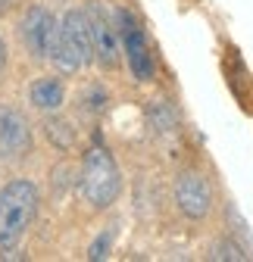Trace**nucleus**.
Returning a JSON list of instances; mask_svg holds the SVG:
<instances>
[{"mask_svg":"<svg viewBox=\"0 0 253 262\" xmlns=\"http://www.w3.org/2000/svg\"><path fill=\"white\" fill-rule=\"evenodd\" d=\"M75 187H78V196L81 203L91 209V212H107L116 206V200L122 196V169L116 156L100 144L94 141L85 156H81V169H78V178H75Z\"/></svg>","mask_w":253,"mask_h":262,"instance_id":"f257e3e1","label":"nucleus"},{"mask_svg":"<svg viewBox=\"0 0 253 262\" xmlns=\"http://www.w3.org/2000/svg\"><path fill=\"white\" fill-rule=\"evenodd\" d=\"M169 196H172V209L178 212V219L184 225H194V228L209 225L216 209H219L213 175L203 166H197V162H184L172 175Z\"/></svg>","mask_w":253,"mask_h":262,"instance_id":"f03ea898","label":"nucleus"},{"mask_svg":"<svg viewBox=\"0 0 253 262\" xmlns=\"http://www.w3.org/2000/svg\"><path fill=\"white\" fill-rule=\"evenodd\" d=\"M41 209V190L31 178H10L0 187V253H13Z\"/></svg>","mask_w":253,"mask_h":262,"instance_id":"7ed1b4c3","label":"nucleus"},{"mask_svg":"<svg viewBox=\"0 0 253 262\" xmlns=\"http://www.w3.org/2000/svg\"><path fill=\"white\" fill-rule=\"evenodd\" d=\"M59 75H75L94 62V47H91V22L85 7H69L56 19V38L50 47L47 59Z\"/></svg>","mask_w":253,"mask_h":262,"instance_id":"20e7f679","label":"nucleus"},{"mask_svg":"<svg viewBox=\"0 0 253 262\" xmlns=\"http://www.w3.org/2000/svg\"><path fill=\"white\" fill-rule=\"evenodd\" d=\"M116 16V25H119V38H122V59L129 66V72L138 84H150L156 81V59H153V50H150V41L144 35L141 22L125 10H113Z\"/></svg>","mask_w":253,"mask_h":262,"instance_id":"39448f33","label":"nucleus"},{"mask_svg":"<svg viewBox=\"0 0 253 262\" xmlns=\"http://www.w3.org/2000/svg\"><path fill=\"white\" fill-rule=\"evenodd\" d=\"M56 38V16L47 4H25L19 16V44L31 62H47Z\"/></svg>","mask_w":253,"mask_h":262,"instance_id":"423d86ee","label":"nucleus"},{"mask_svg":"<svg viewBox=\"0 0 253 262\" xmlns=\"http://www.w3.org/2000/svg\"><path fill=\"white\" fill-rule=\"evenodd\" d=\"M88 22H91V47H94V62L103 72H116L122 62V38L116 16L100 4V0H88Z\"/></svg>","mask_w":253,"mask_h":262,"instance_id":"0eeeda50","label":"nucleus"},{"mask_svg":"<svg viewBox=\"0 0 253 262\" xmlns=\"http://www.w3.org/2000/svg\"><path fill=\"white\" fill-rule=\"evenodd\" d=\"M35 153V128L16 103H0V162L22 166Z\"/></svg>","mask_w":253,"mask_h":262,"instance_id":"6e6552de","label":"nucleus"},{"mask_svg":"<svg viewBox=\"0 0 253 262\" xmlns=\"http://www.w3.org/2000/svg\"><path fill=\"white\" fill-rule=\"evenodd\" d=\"M28 103L35 106L38 113L50 116V113H59L66 106V84H62V75L53 72V75H38L35 81L28 84Z\"/></svg>","mask_w":253,"mask_h":262,"instance_id":"1a4fd4ad","label":"nucleus"},{"mask_svg":"<svg viewBox=\"0 0 253 262\" xmlns=\"http://www.w3.org/2000/svg\"><path fill=\"white\" fill-rule=\"evenodd\" d=\"M147 122L153 128V135H160V138H172L181 128V119H178V110L172 100H153L147 110Z\"/></svg>","mask_w":253,"mask_h":262,"instance_id":"9d476101","label":"nucleus"},{"mask_svg":"<svg viewBox=\"0 0 253 262\" xmlns=\"http://www.w3.org/2000/svg\"><path fill=\"white\" fill-rule=\"evenodd\" d=\"M44 135H47V141H50L59 153H69V150L75 147V141H78L75 125H72V122H66L59 113H50V116L44 119Z\"/></svg>","mask_w":253,"mask_h":262,"instance_id":"9b49d317","label":"nucleus"},{"mask_svg":"<svg viewBox=\"0 0 253 262\" xmlns=\"http://www.w3.org/2000/svg\"><path fill=\"white\" fill-rule=\"evenodd\" d=\"M206 259L241 262V259H250V247H244L235 234H219V237L209 241V247H206Z\"/></svg>","mask_w":253,"mask_h":262,"instance_id":"f8f14e48","label":"nucleus"},{"mask_svg":"<svg viewBox=\"0 0 253 262\" xmlns=\"http://www.w3.org/2000/svg\"><path fill=\"white\" fill-rule=\"evenodd\" d=\"M113 241H116V228H107L100 231V237L88 247V259H107L113 253Z\"/></svg>","mask_w":253,"mask_h":262,"instance_id":"ddd939ff","label":"nucleus"},{"mask_svg":"<svg viewBox=\"0 0 253 262\" xmlns=\"http://www.w3.org/2000/svg\"><path fill=\"white\" fill-rule=\"evenodd\" d=\"M7 72H10V47H7L4 35H0V81L7 78Z\"/></svg>","mask_w":253,"mask_h":262,"instance_id":"4468645a","label":"nucleus"},{"mask_svg":"<svg viewBox=\"0 0 253 262\" xmlns=\"http://www.w3.org/2000/svg\"><path fill=\"white\" fill-rule=\"evenodd\" d=\"M22 7H25V0H0V16H10Z\"/></svg>","mask_w":253,"mask_h":262,"instance_id":"2eb2a0df","label":"nucleus"},{"mask_svg":"<svg viewBox=\"0 0 253 262\" xmlns=\"http://www.w3.org/2000/svg\"><path fill=\"white\" fill-rule=\"evenodd\" d=\"M59 4H62V0H59Z\"/></svg>","mask_w":253,"mask_h":262,"instance_id":"dca6fc26","label":"nucleus"}]
</instances>
